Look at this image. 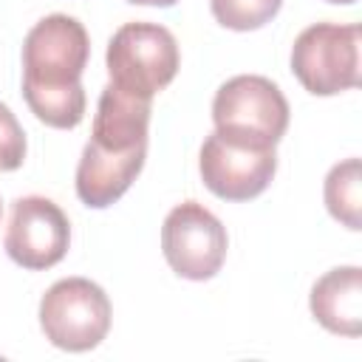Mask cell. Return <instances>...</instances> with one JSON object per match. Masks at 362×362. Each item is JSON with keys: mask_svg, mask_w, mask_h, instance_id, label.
Wrapping results in <instances>:
<instances>
[{"mask_svg": "<svg viewBox=\"0 0 362 362\" xmlns=\"http://www.w3.org/2000/svg\"><path fill=\"white\" fill-rule=\"evenodd\" d=\"M229 238L223 223L198 201L170 209L161 226V252L170 269L184 280H209L226 260Z\"/></svg>", "mask_w": 362, "mask_h": 362, "instance_id": "8992f818", "label": "cell"}, {"mask_svg": "<svg viewBox=\"0 0 362 362\" xmlns=\"http://www.w3.org/2000/svg\"><path fill=\"white\" fill-rule=\"evenodd\" d=\"M198 170L212 195L223 201H249L272 184L277 173V153L274 147L249 144L215 130L204 139Z\"/></svg>", "mask_w": 362, "mask_h": 362, "instance_id": "52a82bcc", "label": "cell"}, {"mask_svg": "<svg viewBox=\"0 0 362 362\" xmlns=\"http://www.w3.org/2000/svg\"><path fill=\"white\" fill-rule=\"evenodd\" d=\"M314 320L342 337L362 334V269L359 266H337L325 272L308 297Z\"/></svg>", "mask_w": 362, "mask_h": 362, "instance_id": "8fae6325", "label": "cell"}, {"mask_svg": "<svg viewBox=\"0 0 362 362\" xmlns=\"http://www.w3.org/2000/svg\"><path fill=\"white\" fill-rule=\"evenodd\" d=\"M90 57L85 25L71 14L42 17L23 40V96L31 113L57 130L85 119L82 71Z\"/></svg>", "mask_w": 362, "mask_h": 362, "instance_id": "6da1fadb", "label": "cell"}, {"mask_svg": "<svg viewBox=\"0 0 362 362\" xmlns=\"http://www.w3.org/2000/svg\"><path fill=\"white\" fill-rule=\"evenodd\" d=\"M283 0H209L212 17L232 31H255L274 20Z\"/></svg>", "mask_w": 362, "mask_h": 362, "instance_id": "4fadbf2b", "label": "cell"}, {"mask_svg": "<svg viewBox=\"0 0 362 362\" xmlns=\"http://www.w3.org/2000/svg\"><path fill=\"white\" fill-rule=\"evenodd\" d=\"M25 161V133L8 105L0 102V173H11Z\"/></svg>", "mask_w": 362, "mask_h": 362, "instance_id": "5bb4252c", "label": "cell"}, {"mask_svg": "<svg viewBox=\"0 0 362 362\" xmlns=\"http://www.w3.org/2000/svg\"><path fill=\"white\" fill-rule=\"evenodd\" d=\"M105 62L113 85L139 99L153 102V96L175 79L181 54L170 28L136 20L116 28V34L107 42Z\"/></svg>", "mask_w": 362, "mask_h": 362, "instance_id": "7a4b0ae2", "label": "cell"}, {"mask_svg": "<svg viewBox=\"0 0 362 362\" xmlns=\"http://www.w3.org/2000/svg\"><path fill=\"white\" fill-rule=\"evenodd\" d=\"M359 40L356 23H314L291 45V74L314 96H334L359 85Z\"/></svg>", "mask_w": 362, "mask_h": 362, "instance_id": "5b68a950", "label": "cell"}, {"mask_svg": "<svg viewBox=\"0 0 362 362\" xmlns=\"http://www.w3.org/2000/svg\"><path fill=\"white\" fill-rule=\"evenodd\" d=\"M325 3H337V6H348V3H356V0H325Z\"/></svg>", "mask_w": 362, "mask_h": 362, "instance_id": "2e32d148", "label": "cell"}, {"mask_svg": "<svg viewBox=\"0 0 362 362\" xmlns=\"http://www.w3.org/2000/svg\"><path fill=\"white\" fill-rule=\"evenodd\" d=\"M68 243H71L68 215L51 198L25 195L11 204L3 246L17 266L28 272L51 269L65 257Z\"/></svg>", "mask_w": 362, "mask_h": 362, "instance_id": "ba28073f", "label": "cell"}, {"mask_svg": "<svg viewBox=\"0 0 362 362\" xmlns=\"http://www.w3.org/2000/svg\"><path fill=\"white\" fill-rule=\"evenodd\" d=\"M144 158H147V147H136L127 153H107L99 144L88 141L76 164L79 201L90 209H105L116 204L141 173Z\"/></svg>", "mask_w": 362, "mask_h": 362, "instance_id": "9c48e42d", "label": "cell"}, {"mask_svg": "<svg viewBox=\"0 0 362 362\" xmlns=\"http://www.w3.org/2000/svg\"><path fill=\"white\" fill-rule=\"evenodd\" d=\"M153 105L150 99H139L119 85L107 82L99 93L90 141L107 153H127L136 147H147Z\"/></svg>", "mask_w": 362, "mask_h": 362, "instance_id": "30bf717a", "label": "cell"}, {"mask_svg": "<svg viewBox=\"0 0 362 362\" xmlns=\"http://www.w3.org/2000/svg\"><path fill=\"white\" fill-rule=\"evenodd\" d=\"M215 130L260 147H274L288 127V102L283 90L257 74L226 79L212 99Z\"/></svg>", "mask_w": 362, "mask_h": 362, "instance_id": "3957f363", "label": "cell"}, {"mask_svg": "<svg viewBox=\"0 0 362 362\" xmlns=\"http://www.w3.org/2000/svg\"><path fill=\"white\" fill-rule=\"evenodd\" d=\"M127 3H133V6H158V8H170V6H175L178 0H127Z\"/></svg>", "mask_w": 362, "mask_h": 362, "instance_id": "9a60e30c", "label": "cell"}, {"mask_svg": "<svg viewBox=\"0 0 362 362\" xmlns=\"http://www.w3.org/2000/svg\"><path fill=\"white\" fill-rule=\"evenodd\" d=\"M110 300L88 277H62L40 300V328L54 348L82 354L110 331Z\"/></svg>", "mask_w": 362, "mask_h": 362, "instance_id": "277c9868", "label": "cell"}, {"mask_svg": "<svg viewBox=\"0 0 362 362\" xmlns=\"http://www.w3.org/2000/svg\"><path fill=\"white\" fill-rule=\"evenodd\" d=\"M325 206L334 221L348 226L351 232L362 229V164L359 158H345L334 164L325 175Z\"/></svg>", "mask_w": 362, "mask_h": 362, "instance_id": "7c38bea8", "label": "cell"}]
</instances>
